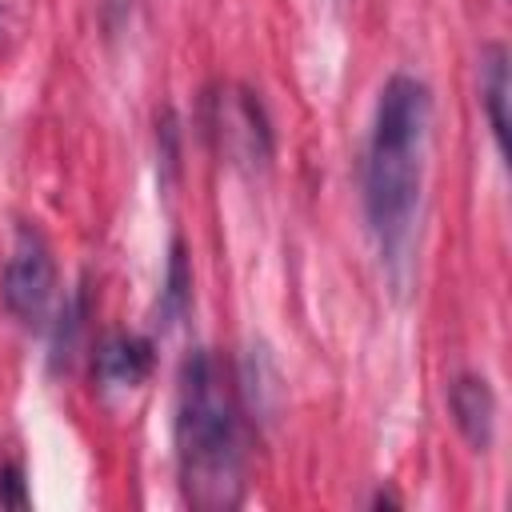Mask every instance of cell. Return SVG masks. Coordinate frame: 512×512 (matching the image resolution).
Returning <instances> with one entry per match:
<instances>
[{"label":"cell","instance_id":"obj_4","mask_svg":"<svg viewBox=\"0 0 512 512\" xmlns=\"http://www.w3.org/2000/svg\"><path fill=\"white\" fill-rule=\"evenodd\" d=\"M448 404H452V416H456V428L464 432V440L484 452L492 444V428H496V396L488 388L484 376H460L448 392Z\"/></svg>","mask_w":512,"mask_h":512},{"label":"cell","instance_id":"obj_6","mask_svg":"<svg viewBox=\"0 0 512 512\" xmlns=\"http://www.w3.org/2000/svg\"><path fill=\"white\" fill-rule=\"evenodd\" d=\"M148 368H152V348L140 336H116V340H108L100 348V376L112 388L140 384L148 376Z\"/></svg>","mask_w":512,"mask_h":512},{"label":"cell","instance_id":"obj_3","mask_svg":"<svg viewBox=\"0 0 512 512\" xmlns=\"http://www.w3.org/2000/svg\"><path fill=\"white\" fill-rule=\"evenodd\" d=\"M56 296V260L36 228H20L16 248L4 264V304L24 324H44Z\"/></svg>","mask_w":512,"mask_h":512},{"label":"cell","instance_id":"obj_2","mask_svg":"<svg viewBox=\"0 0 512 512\" xmlns=\"http://www.w3.org/2000/svg\"><path fill=\"white\" fill-rule=\"evenodd\" d=\"M176 464L192 508L224 512L244 500V436L232 388L208 352H192L176 400Z\"/></svg>","mask_w":512,"mask_h":512},{"label":"cell","instance_id":"obj_5","mask_svg":"<svg viewBox=\"0 0 512 512\" xmlns=\"http://www.w3.org/2000/svg\"><path fill=\"white\" fill-rule=\"evenodd\" d=\"M480 104L488 112V128L496 136V148L508 144V48L488 44L480 52Z\"/></svg>","mask_w":512,"mask_h":512},{"label":"cell","instance_id":"obj_1","mask_svg":"<svg viewBox=\"0 0 512 512\" xmlns=\"http://www.w3.org/2000/svg\"><path fill=\"white\" fill-rule=\"evenodd\" d=\"M432 128L428 84L396 72L376 100L368 164H364V212L384 264L400 276L412 252L420 188H424V148Z\"/></svg>","mask_w":512,"mask_h":512}]
</instances>
